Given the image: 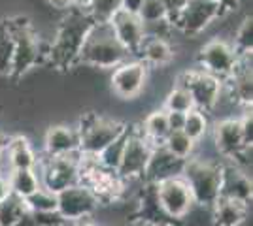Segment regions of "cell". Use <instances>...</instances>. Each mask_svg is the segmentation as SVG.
I'll use <instances>...</instances> for the list:
<instances>
[{
    "label": "cell",
    "mask_w": 253,
    "mask_h": 226,
    "mask_svg": "<svg viewBox=\"0 0 253 226\" xmlns=\"http://www.w3.org/2000/svg\"><path fill=\"white\" fill-rule=\"evenodd\" d=\"M66 226H68V225H66Z\"/></svg>",
    "instance_id": "cell-45"
},
{
    "label": "cell",
    "mask_w": 253,
    "mask_h": 226,
    "mask_svg": "<svg viewBox=\"0 0 253 226\" xmlns=\"http://www.w3.org/2000/svg\"><path fill=\"white\" fill-rule=\"evenodd\" d=\"M27 211L25 200L10 194L4 202H0V226H21Z\"/></svg>",
    "instance_id": "cell-27"
},
{
    "label": "cell",
    "mask_w": 253,
    "mask_h": 226,
    "mask_svg": "<svg viewBox=\"0 0 253 226\" xmlns=\"http://www.w3.org/2000/svg\"><path fill=\"white\" fill-rule=\"evenodd\" d=\"M91 27H93V21L85 13V10L72 8V10L64 11L55 27V34L49 43L47 63H51L59 70L76 68L85 36Z\"/></svg>",
    "instance_id": "cell-1"
},
{
    "label": "cell",
    "mask_w": 253,
    "mask_h": 226,
    "mask_svg": "<svg viewBox=\"0 0 253 226\" xmlns=\"http://www.w3.org/2000/svg\"><path fill=\"white\" fill-rule=\"evenodd\" d=\"M138 17L144 25H151V23L169 21L167 19V11L163 6V0H142V4L138 6Z\"/></svg>",
    "instance_id": "cell-33"
},
{
    "label": "cell",
    "mask_w": 253,
    "mask_h": 226,
    "mask_svg": "<svg viewBox=\"0 0 253 226\" xmlns=\"http://www.w3.org/2000/svg\"><path fill=\"white\" fill-rule=\"evenodd\" d=\"M25 205L34 213H57V194L40 187L36 193L25 198Z\"/></svg>",
    "instance_id": "cell-32"
},
{
    "label": "cell",
    "mask_w": 253,
    "mask_h": 226,
    "mask_svg": "<svg viewBox=\"0 0 253 226\" xmlns=\"http://www.w3.org/2000/svg\"><path fill=\"white\" fill-rule=\"evenodd\" d=\"M38 153L34 151L31 140L23 134H13L6 140V172L36 168Z\"/></svg>",
    "instance_id": "cell-20"
},
{
    "label": "cell",
    "mask_w": 253,
    "mask_h": 226,
    "mask_svg": "<svg viewBox=\"0 0 253 226\" xmlns=\"http://www.w3.org/2000/svg\"><path fill=\"white\" fill-rule=\"evenodd\" d=\"M110 27L116 34L117 42L125 47L132 57H136L140 45L146 38V31H144V23L140 21L136 11L121 10L117 11L112 17Z\"/></svg>",
    "instance_id": "cell-16"
},
{
    "label": "cell",
    "mask_w": 253,
    "mask_h": 226,
    "mask_svg": "<svg viewBox=\"0 0 253 226\" xmlns=\"http://www.w3.org/2000/svg\"><path fill=\"white\" fill-rule=\"evenodd\" d=\"M68 226H102V225H98L93 219H84V221H78V223H72V225Z\"/></svg>",
    "instance_id": "cell-42"
},
{
    "label": "cell",
    "mask_w": 253,
    "mask_h": 226,
    "mask_svg": "<svg viewBox=\"0 0 253 226\" xmlns=\"http://www.w3.org/2000/svg\"><path fill=\"white\" fill-rule=\"evenodd\" d=\"M149 70L144 61L138 57H128L121 65H117L110 74V89L119 100H136L148 89Z\"/></svg>",
    "instance_id": "cell-7"
},
{
    "label": "cell",
    "mask_w": 253,
    "mask_h": 226,
    "mask_svg": "<svg viewBox=\"0 0 253 226\" xmlns=\"http://www.w3.org/2000/svg\"><path fill=\"white\" fill-rule=\"evenodd\" d=\"M126 136H128V127H126V130L121 134V136H117L116 140L112 141V143H108L104 149L96 155L95 157L96 162H98L100 166H104L106 170L117 172L119 162H121V157H123V149H125Z\"/></svg>",
    "instance_id": "cell-28"
},
{
    "label": "cell",
    "mask_w": 253,
    "mask_h": 226,
    "mask_svg": "<svg viewBox=\"0 0 253 226\" xmlns=\"http://www.w3.org/2000/svg\"><path fill=\"white\" fill-rule=\"evenodd\" d=\"M210 129H211V121L208 113H204L201 109H191L189 113L185 115L183 132H185L193 141L201 143V141L210 134Z\"/></svg>",
    "instance_id": "cell-26"
},
{
    "label": "cell",
    "mask_w": 253,
    "mask_h": 226,
    "mask_svg": "<svg viewBox=\"0 0 253 226\" xmlns=\"http://www.w3.org/2000/svg\"><path fill=\"white\" fill-rule=\"evenodd\" d=\"M202 2H217V0H202Z\"/></svg>",
    "instance_id": "cell-44"
},
{
    "label": "cell",
    "mask_w": 253,
    "mask_h": 226,
    "mask_svg": "<svg viewBox=\"0 0 253 226\" xmlns=\"http://www.w3.org/2000/svg\"><path fill=\"white\" fill-rule=\"evenodd\" d=\"M225 15L217 2H202V0H189V4L174 21V32L183 34L185 38L201 36L206 29H210L219 17Z\"/></svg>",
    "instance_id": "cell-12"
},
{
    "label": "cell",
    "mask_w": 253,
    "mask_h": 226,
    "mask_svg": "<svg viewBox=\"0 0 253 226\" xmlns=\"http://www.w3.org/2000/svg\"><path fill=\"white\" fill-rule=\"evenodd\" d=\"M161 145L169 153H172L174 157L181 159V161H187V159H191L197 153V141L191 140L183 130H172V132H169V136L165 138V141Z\"/></svg>",
    "instance_id": "cell-25"
},
{
    "label": "cell",
    "mask_w": 253,
    "mask_h": 226,
    "mask_svg": "<svg viewBox=\"0 0 253 226\" xmlns=\"http://www.w3.org/2000/svg\"><path fill=\"white\" fill-rule=\"evenodd\" d=\"M217 4L221 6V10L225 13H231L240 8V0H217Z\"/></svg>",
    "instance_id": "cell-39"
},
{
    "label": "cell",
    "mask_w": 253,
    "mask_h": 226,
    "mask_svg": "<svg viewBox=\"0 0 253 226\" xmlns=\"http://www.w3.org/2000/svg\"><path fill=\"white\" fill-rule=\"evenodd\" d=\"M123 10V0H91L85 13L93 23H110L117 11Z\"/></svg>",
    "instance_id": "cell-29"
},
{
    "label": "cell",
    "mask_w": 253,
    "mask_h": 226,
    "mask_svg": "<svg viewBox=\"0 0 253 226\" xmlns=\"http://www.w3.org/2000/svg\"><path fill=\"white\" fill-rule=\"evenodd\" d=\"M183 164L185 161L174 157L163 145H153L142 181L146 185H157L172 177H179L183 172Z\"/></svg>",
    "instance_id": "cell-17"
},
{
    "label": "cell",
    "mask_w": 253,
    "mask_h": 226,
    "mask_svg": "<svg viewBox=\"0 0 253 226\" xmlns=\"http://www.w3.org/2000/svg\"><path fill=\"white\" fill-rule=\"evenodd\" d=\"M219 198H229L234 202L242 204H252L253 200V181L252 173L238 168L232 162L223 161L221 168V196Z\"/></svg>",
    "instance_id": "cell-18"
},
{
    "label": "cell",
    "mask_w": 253,
    "mask_h": 226,
    "mask_svg": "<svg viewBox=\"0 0 253 226\" xmlns=\"http://www.w3.org/2000/svg\"><path fill=\"white\" fill-rule=\"evenodd\" d=\"M91 0H74V8H80V10H85L89 6Z\"/></svg>",
    "instance_id": "cell-43"
},
{
    "label": "cell",
    "mask_w": 253,
    "mask_h": 226,
    "mask_svg": "<svg viewBox=\"0 0 253 226\" xmlns=\"http://www.w3.org/2000/svg\"><path fill=\"white\" fill-rule=\"evenodd\" d=\"M8 19L13 32V66L10 77L19 79L29 74L32 68L47 63L49 40L42 38L34 31L29 15H13Z\"/></svg>",
    "instance_id": "cell-2"
},
{
    "label": "cell",
    "mask_w": 253,
    "mask_h": 226,
    "mask_svg": "<svg viewBox=\"0 0 253 226\" xmlns=\"http://www.w3.org/2000/svg\"><path fill=\"white\" fill-rule=\"evenodd\" d=\"M8 183H10V191L13 196L17 198H29L32 193H36L42 185H40V177L34 168H27V170H10L8 172Z\"/></svg>",
    "instance_id": "cell-23"
},
{
    "label": "cell",
    "mask_w": 253,
    "mask_h": 226,
    "mask_svg": "<svg viewBox=\"0 0 253 226\" xmlns=\"http://www.w3.org/2000/svg\"><path fill=\"white\" fill-rule=\"evenodd\" d=\"M80 134V153L84 157H96L108 143L116 140L126 130V123L116 117H108L104 113L87 111L76 123Z\"/></svg>",
    "instance_id": "cell-5"
},
{
    "label": "cell",
    "mask_w": 253,
    "mask_h": 226,
    "mask_svg": "<svg viewBox=\"0 0 253 226\" xmlns=\"http://www.w3.org/2000/svg\"><path fill=\"white\" fill-rule=\"evenodd\" d=\"M250 205L234 202L229 198H219L208 209L211 226H242L248 219Z\"/></svg>",
    "instance_id": "cell-21"
},
{
    "label": "cell",
    "mask_w": 253,
    "mask_h": 226,
    "mask_svg": "<svg viewBox=\"0 0 253 226\" xmlns=\"http://www.w3.org/2000/svg\"><path fill=\"white\" fill-rule=\"evenodd\" d=\"M197 63L201 70L225 81L238 63V55L231 42H227L225 38H211L204 45H201L197 53Z\"/></svg>",
    "instance_id": "cell-13"
},
{
    "label": "cell",
    "mask_w": 253,
    "mask_h": 226,
    "mask_svg": "<svg viewBox=\"0 0 253 226\" xmlns=\"http://www.w3.org/2000/svg\"><path fill=\"white\" fill-rule=\"evenodd\" d=\"M189 4V0H163V6L167 11V19L170 25H174V21L178 19V15L183 11V8Z\"/></svg>",
    "instance_id": "cell-34"
},
{
    "label": "cell",
    "mask_w": 253,
    "mask_h": 226,
    "mask_svg": "<svg viewBox=\"0 0 253 226\" xmlns=\"http://www.w3.org/2000/svg\"><path fill=\"white\" fill-rule=\"evenodd\" d=\"M130 226H174L170 223H155V221H146V219H134Z\"/></svg>",
    "instance_id": "cell-40"
},
{
    "label": "cell",
    "mask_w": 253,
    "mask_h": 226,
    "mask_svg": "<svg viewBox=\"0 0 253 226\" xmlns=\"http://www.w3.org/2000/svg\"><path fill=\"white\" fill-rule=\"evenodd\" d=\"M138 129H140L142 136L151 145H161L170 132L169 121H167V111L163 108L151 109L148 115L142 119V123L138 125Z\"/></svg>",
    "instance_id": "cell-22"
},
{
    "label": "cell",
    "mask_w": 253,
    "mask_h": 226,
    "mask_svg": "<svg viewBox=\"0 0 253 226\" xmlns=\"http://www.w3.org/2000/svg\"><path fill=\"white\" fill-rule=\"evenodd\" d=\"M128 57L132 55L117 42L110 23H93L82 45L78 66L84 65L96 70H114Z\"/></svg>",
    "instance_id": "cell-3"
},
{
    "label": "cell",
    "mask_w": 253,
    "mask_h": 226,
    "mask_svg": "<svg viewBox=\"0 0 253 226\" xmlns=\"http://www.w3.org/2000/svg\"><path fill=\"white\" fill-rule=\"evenodd\" d=\"M136 57L148 65L149 70H163L169 68L176 59V47L170 38L159 36H146L138 49Z\"/></svg>",
    "instance_id": "cell-19"
},
{
    "label": "cell",
    "mask_w": 253,
    "mask_h": 226,
    "mask_svg": "<svg viewBox=\"0 0 253 226\" xmlns=\"http://www.w3.org/2000/svg\"><path fill=\"white\" fill-rule=\"evenodd\" d=\"M80 162L82 155L72 157H40L36 164V172L40 185L51 193H61L64 189L80 183Z\"/></svg>",
    "instance_id": "cell-8"
},
{
    "label": "cell",
    "mask_w": 253,
    "mask_h": 226,
    "mask_svg": "<svg viewBox=\"0 0 253 226\" xmlns=\"http://www.w3.org/2000/svg\"><path fill=\"white\" fill-rule=\"evenodd\" d=\"M163 109L165 111H179V113H189L193 106V98H191L189 91L179 85H172L169 93L165 95V102H163Z\"/></svg>",
    "instance_id": "cell-30"
},
{
    "label": "cell",
    "mask_w": 253,
    "mask_h": 226,
    "mask_svg": "<svg viewBox=\"0 0 253 226\" xmlns=\"http://www.w3.org/2000/svg\"><path fill=\"white\" fill-rule=\"evenodd\" d=\"M140 4H142V0H123V10L136 11Z\"/></svg>",
    "instance_id": "cell-41"
},
{
    "label": "cell",
    "mask_w": 253,
    "mask_h": 226,
    "mask_svg": "<svg viewBox=\"0 0 253 226\" xmlns=\"http://www.w3.org/2000/svg\"><path fill=\"white\" fill-rule=\"evenodd\" d=\"M100 200L84 183L72 185L57 193V213L66 225H72L84 219H93L100 209Z\"/></svg>",
    "instance_id": "cell-10"
},
{
    "label": "cell",
    "mask_w": 253,
    "mask_h": 226,
    "mask_svg": "<svg viewBox=\"0 0 253 226\" xmlns=\"http://www.w3.org/2000/svg\"><path fill=\"white\" fill-rule=\"evenodd\" d=\"M151 149L153 145L149 143L138 127H128V136L125 141V149H123V157L117 168V175L121 181H142L146 166L151 157Z\"/></svg>",
    "instance_id": "cell-11"
},
{
    "label": "cell",
    "mask_w": 253,
    "mask_h": 226,
    "mask_svg": "<svg viewBox=\"0 0 253 226\" xmlns=\"http://www.w3.org/2000/svg\"><path fill=\"white\" fill-rule=\"evenodd\" d=\"M185 115H187V113H179V111H167V121H169L170 132H172V130H183Z\"/></svg>",
    "instance_id": "cell-35"
},
{
    "label": "cell",
    "mask_w": 253,
    "mask_h": 226,
    "mask_svg": "<svg viewBox=\"0 0 253 226\" xmlns=\"http://www.w3.org/2000/svg\"><path fill=\"white\" fill-rule=\"evenodd\" d=\"M183 89L189 91L193 98V106L195 109H201L204 113H213V109L217 108V102L221 100L223 95V81L215 75L204 72L201 68H191L185 70L176 77V83Z\"/></svg>",
    "instance_id": "cell-6"
},
{
    "label": "cell",
    "mask_w": 253,
    "mask_h": 226,
    "mask_svg": "<svg viewBox=\"0 0 253 226\" xmlns=\"http://www.w3.org/2000/svg\"><path fill=\"white\" fill-rule=\"evenodd\" d=\"M221 159H204L193 155L183 164L181 177L187 183L197 207L210 209L221 196Z\"/></svg>",
    "instance_id": "cell-4"
},
{
    "label": "cell",
    "mask_w": 253,
    "mask_h": 226,
    "mask_svg": "<svg viewBox=\"0 0 253 226\" xmlns=\"http://www.w3.org/2000/svg\"><path fill=\"white\" fill-rule=\"evenodd\" d=\"M6 140H8V136L0 132V170L2 172H6Z\"/></svg>",
    "instance_id": "cell-38"
},
{
    "label": "cell",
    "mask_w": 253,
    "mask_h": 226,
    "mask_svg": "<svg viewBox=\"0 0 253 226\" xmlns=\"http://www.w3.org/2000/svg\"><path fill=\"white\" fill-rule=\"evenodd\" d=\"M210 134L213 149L221 161H234L246 147H252L244 141L240 117H223L215 121L211 125Z\"/></svg>",
    "instance_id": "cell-14"
},
{
    "label": "cell",
    "mask_w": 253,
    "mask_h": 226,
    "mask_svg": "<svg viewBox=\"0 0 253 226\" xmlns=\"http://www.w3.org/2000/svg\"><path fill=\"white\" fill-rule=\"evenodd\" d=\"M13 66V32L8 17L0 19V75L10 77Z\"/></svg>",
    "instance_id": "cell-24"
},
{
    "label": "cell",
    "mask_w": 253,
    "mask_h": 226,
    "mask_svg": "<svg viewBox=\"0 0 253 226\" xmlns=\"http://www.w3.org/2000/svg\"><path fill=\"white\" fill-rule=\"evenodd\" d=\"M10 194L11 191H10V183H8V173L0 170V202H4Z\"/></svg>",
    "instance_id": "cell-37"
},
{
    "label": "cell",
    "mask_w": 253,
    "mask_h": 226,
    "mask_svg": "<svg viewBox=\"0 0 253 226\" xmlns=\"http://www.w3.org/2000/svg\"><path fill=\"white\" fill-rule=\"evenodd\" d=\"M43 2L47 4V8H51L53 11H61V13L74 8V0H43Z\"/></svg>",
    "instance_id": "cell-36"
},
{
    "label": "cell",
    "mask_w": 253,
    "mask_h": 226,
    "mask_svg": "<svg viewBox=\"0 0 253 226\" xmlns=\"http://www.w3.org/2000/svg\"><path fill=\"white\" fill-rule=\"evenodd\" d=\"M43 157H72L80 153V134L76 125L59 123L51 125L43 134Z\"/></svg>",
    "instance_id": "cell-15"
},
{
    "label": "cell",
    "mask_w": 253,
    "mask_h": 226,
    "mask_svg": "<svg viewBox=\"0 0 253 226\" xmlns=\"http://www.w3.org/2000/svg\"><path fill=\"white\" fill-rule=\"evenodd\" d=\"M153 189H155V198H157V204L163 215L174 225L185 221L191 215V211L197 207L189 187L183 181L181 175L153 185Z\"/></svg>",
    "instance_id": "cell-9"
},
{
    "label": "cell",
    "mask_w": 253,
    "mask_h": 226,
    "mask_svg": "<svg viewBox=\"0 0 253 226\" xmlns=\"http://www.w3.org/2000/svg\"><path fill=\"white\" fill-rule=\"evenodd\" d=\"M231 45L238 57L242 55H252L253 49V17L246 15L242 23L238 25V29L234 31V38H232Z\"/></svg>",
    "instance_id": "cell-31"
}]
</instances>
